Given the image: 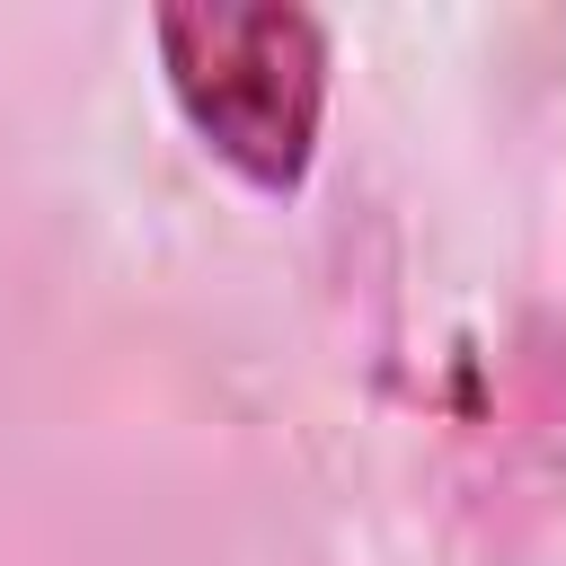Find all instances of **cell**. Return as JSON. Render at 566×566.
Listing matches in <instances>:
<instances>
[{
  "instance_id": "obj_1",
  "label": "cell",
  "mask_w": 566,
  "mask_h": 566,
  "mask_svg": "<svg viewBox=\"0 0 566 566\" xmlns=\"http://www.w3.org/2000/svg\"><path fill=\"white\" fill-rule=\"evenodd\" d=\"M159 62L186 124L256 186H292L318 142L327 97V35L310 9H159Z\"/></svg>"
}]
</instances>
